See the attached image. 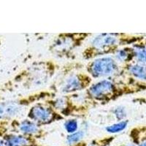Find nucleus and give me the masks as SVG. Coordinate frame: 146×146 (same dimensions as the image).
I'll use <instances>...</instances> for the list:
<instances>
[{
	"label": "nucleus",
	"instance_id": "11",
	"mask_svg": "<svg viewBox=\"0 0 146 146\" xmlns=\"http://www.w3.org/2000/svg\"><path fill=\"white\" fill-rule=\"evenodd\" d=\"M127 126V122L126 121H121L115 124L111 125L106 128V130L110 133H117L120 132L122 130H123Z\"/></svg>",
	"mask_w": 146,
	"mask_h": 146
},
{
	"label": "nucleus",
	"instance_id": "1",
	"mask_svg": "<svg viewBox=\"0 0 146 146\" xmlns=\"http://www.w3.org/2000/svg\"><path fill=\"white\" fill-rule=\"evenodd\" d=\"M116 62L110 57H104L95 60L90 66V72L94 77H108L115 74L118 70Z\"/></svg>",
	"mask_w": 146,
	"mask_h": 146
},
{
	"label": "nucleus",
	"instance_id": "5",
	"mask_svg": "<svg viewBox=\"0 0 146 146\" xmlns=\"http://www.w3.org/2000/svg\"><path fill=\"white\" fill-rule=\"evenodd\" d=\"M117 37L112 35H102L96 37L92 44L97 49L105 50L110 48L114 47L118 43Z\"/></svg>",
	"mask_w": 146,
	"mask_h": 146
},
{
	"label": "nucleus",
	"instance_id": "6",
	"mask_svg": "<svg viewBox=\"0 0 146 146\" xmlns=\"http://www.w3.org/2000/svg\"><path fill=\"white\" fill-rule=\"evenodd\" d=\"M21 107L15 102H5L0 105V118L14 116L20 112Z\"/></svg>",
	"mask_w": 146,
	"mask_h": 146
},
{
	"label": "nucleus",
	"instance_id": "19",
	"mask_svg": "<svg viewBox=\"0 0 146 146\" xmlns=\"http://www.w3.org/2000/svg\"><path fill=\"white\" fill-rule=\"evenodd\" d=\"M145 50H146V46H145Z\"/></svg>",
	"mask_w": 146,
	"mask_h": 146
},
{
	"label": "nucleus",
	"instance_id": "15",
	"mask_svg": "<svg viewBox=\"0 0 146 146\" xmlns=\"http://www.w3.org/2000/svg\"><path fill=\"white\" fill-rule=\"evenodd\" d=\"M124 111H123V109L121 108H118V109L116 110V112H115V115H116L117 118L121 119V118H123L124 116Z\"/></svg>",
	"mask_w": 146,
	"mask_h": 146
},
{
	"label": "nucleus",
	"instance_id": "13",
	"mask_svg": "<svg viewBox=\"0 0 146 146\" xmlns=\"http://www.w3.org/2000/svg\"><path fill=\"white\" fill-rule=\"evenodd\" d=\"M116 57L118 58V60L119 61H126L128 58H129V53L126 50H120L117 52V54H116Z\"/></svg>",
	"mask_w": 146,
	"mask_h": 146
},
{
	"label": "nucleus",
	"instance_id": "20",
	"mask_svg": "<svg viewBox=\"0 0 146 146\" xmlns=\"http://www.w3.org/2000/svg\"><path fill=\"white\" fill-rule=\"evenodd\" d=\"M121 146H126V145H121Z\"/></svg>",
	"mask_w": 146,
	"mask_h": 146
},
{
	"label": "nucleus",
	"instance_id": "16",
	"mask_svg": "<svg viewBox=\"0 0 146 146\" xmlns=\"http://www.w3.org/2000/svg\"><path fill=\"white\" fill-rule=\"evenodd\" d=\"M112 139H105V140H102L100 143H98L97 146H110Z\"/></svg>",
	"mask_w": 146,
	"mask_h": 146
},
{
	"label": "nucleus",
	"instance_id": "2",
	"mask_svg": "<svg viewBox=\"0 0 146 146\" xmlns=\"http://www.w3.org/2000/svg\"><path fill=\"white\" fill-rule=\"evenodd\" d=\"M114 91L115 87L113 83L108 80H102L92 86L89 92L90 94L94 98L101 100L111 96Z\"/></svg>",
	"mask_w": 146,
	"mask_h": 146
},
{
	"label": "nucleus",
	"instance_id": "3",
	"mask_svg": "<svg viewBox=\"0 0 146 146\" xmlns=\"http://www.w3.org/2000/svg\"><path fill=\"white\" fill-rule=\"evenodd\" d=\"M29 116L38 123H47L53 119L54 113L50 108L42 105H36L30 110Z\"/></svg>",
	"mask_w": 146,
	"mask_h": 146
},
{
	"label": "nucleus",
	"instance_id": "14",
	"mask_svg": "<svg viewBox=\"0 0 146 146\" xmlns=\"http://www.w3.org/2000/svg\"><path fill=\"white\" fill-rule=\"evenodd\" d=\"M134 142L137 146H146V137L142 138H135Z\"/></svg>",
	"mask_w": 146,
	"mask_h": 146
},
{
	"label": "nucleus",
	"instance_id": "9",
	"mask_svg": "<svg viewBox=\"0 0 146 146\" xmlns=\"http://www.w3.org/2000/svg\"><path fill=\"white\" fill-rule=\"evenodd\" d=\"M129 72L131 75L139 79L146 80V67L139 64H134L129 66Z\"/></svg>",
	"mask_w": 146,
	"mask_h": 146
},
{
	"label": "nucleus",
	"instance_id": "4",
	"mask_svg": "<svg viewBox=\"0 0 146 146\" xmlns=\"http://www.w3.org/2000/svg\"><path fill=\"white\" fill-rule=\"evenodd\" d=\"M4 139L7 146H40L32 137L24 135H8Z\"/></svg>",
	"mask_w": 146,
	"mask_h": 146
},
{
	"label": "nucleus",
	"instance_id": "17",
	"mask_svg": "<svg viewBox=\"0 0 146 146\" xmlns=\"http://www.w3.org/2000/svg\"><path fill=\"white\" fill-rule=\"evenodd\" d=\"M0 146H7L4 138L3 139H1V138H0Z\"/></svg>",
	"mask_w": 146,
	"mask_h": 146
},
{
	"label": "nucleus",
	"instance_id": "12",
	"mask_svg": "<svg viewBox=\"0 0 146 146\" xmlns=\"http://www.w3.org/2000/svg\"><path fill=\"white\" fill-rule=\"evenodd\" d=\"M64 126L67 132L70 134L76 132L77 129H78V122L76 120H68L64 123Z\"/></svg>",
	"mask_w": 146,
	"mask_h": 146
},
{
	"label": "nucleus",
	"instance_id": "10",
	"mask_svg": "<svg viewBox=\"0 0 146 146\" xmlns=\"http://www.w3.org/2000/svg\"><path fill=\"white\" fill-rule=\"evenodd\" d=\"M84 137V132L83 131H76L75 133L70 134L66 139V141L68 143L69 145L72 146H74L75 145L80 143V140L83 139Z\"/></svg>",
	"mask_w": 146,
	"mask_h": 146
},
{
	"label": "nucleus",
	"instance_id": "8",
	"mask_svg": "<svg viewBox=\"0 0 146 146\" xmlns=\"http://www.w3.org/2000/svg\"><path fill=\"white\" fill-rule=\"evenodd\" d=\"M82 88L83 86L80 78L78 76H72L67 80L63 88V91L64 92H71V91H78Z\"/></svg>",
	"mask_w": 146,
	"mask_h": 146
},
{
	"label": "nucleus",
	"instance_id": "18",
	"mask_svg": "<svg viewBox=\"0 0 146 146\" xmlns=\"http://www.w3.org/2000/svg\"><path fill=\"white\" fill-rule=\"evenodd\" d=\"M74 146H86V145L84 144H80V143H78V144L75 145H74Z\"/></svg>",
	"mask_w": 146,
	"mask_h": 146
},
{
	"label": "nucleus",
	"instance_id": "7",
	"mask_svg": "<svg viewBox=\"0 0 146 146\" xmlns=\"http://www.w3.org/2000/svg\"><path fill=\"white\" fill-rule=\"evenodd\" d=\"M19 130L23 135L32 137L38 135L40 132V127L36 123H34L32 121L26 120L20 124Z\"/></svg>",
	"mask_w": 146,
	"mask_h": 146
}]
</instances>
